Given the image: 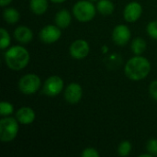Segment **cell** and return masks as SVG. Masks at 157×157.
Here are the masks:
<instances>
[{"mask_svg": "<svg viewBox=\"0 0 157 157\" xmlns=\"http://www.w3.org/2000/svg\"><path fill=\"white\" fill-rule=\"evenodd\" d=\"M29 6L35 15H42L48 9L47 0H30Z\"/></svg>", "mask_w": 157, "mask_h": 157, "instance_id": "cell-15", "label": "cell"}, {"mask_svg": "<svg viewBox=\"0 0 157 157\" xmlns=\"http://www.w3.org/2000/svg\"><path fill=\"white\" fill-rule=\"evenodd\" d=\"M15 39L21 43H29L33 39V32L32 30L25 26L17 27L14 31Z\"/></svg>", "mask_w": 157, "mask_h": 157, "instance_id": "cell-13", "label": "cell"}, {"mask_svg": "<svg viewBox=\"0 0 157 157\" xmlns=\"http://www.w3.org/2000/svg\"><path fill=\"white\" fill-rule=\"evenodd\" d=\"M132 151V144L129 141H123L118 147V153L121 156H128Z\"/></svg>", "mask_w": 157, "mask_h": 157, "instance_id": "cell-19", "label": "cell"}, {"mask_svg": "<svg viewBox=\"0 0 157 157\" xmlns=\"http://www.w3.org/2000/svg\"><path fill=\"white\" fill-rule=\"evenodd\" d=\"M3 17L5 21L8 24H15L19 20L20 15L19 12L14 8V7H9L6 8L3 12Z\"/></svg>", "mask_w": 157, "mask_h": 157, "instance_id": "cell-17", "label": "cell"}, {"mask_svg": "<svg viewBox=\"0 0 157 157\" xmlns=\"http://www.w3.org/2000/svg\"><path fill=\"white\" fill-rule=\"evenodd\" d=\"M51 1L53 2V3H63L66 0H51Z\"/></svg>", "mask_w": 157, "mask_h": 157, "instance_id": "cell-27", "label": "cell"}, {"mask_svg": "<svg viewBox=\"0 0 157 157\" xmlns=\"http://www.w3.org/2000/svg\"><path fill=\"white\" fill-rule=\"evenodd\" d=\"M151 71L150 62L143 56L136 55L131 58L125 64L126 76L133 81H139L144 79Z\"/></svg>", "mask_w": 157, "mask_h": 157, "instance_id": "cell-1", "label": "cell"}, {"mask_svg": "<svg viewBox=\"0 0 157 157\" xmlns=\"http://www.w3.org/2000/svg\"><path fill=\"white\" fill-rule=\"evenodd\" d=\"M0 33H1V40H0V47L2 50L6 49L9 44H10V36L8 34V32L6 31V29H5L4 28H2L0 29Z\"/></svg>", "mask_w": 157, "mask_h": 157, "instance_id": "cell-21", "label": "cell"}, {"mask_svg": "<svg viewBox=\"0 0 157 157\" xmlns=\"http://www.w3.org/2000/svg\"><path fill=\"white\" fill-rule=\"evenodd\" d=\"M71 21H72V17L68 10L62 9L59 12H57L55 16V24L59 28L61 29L68 28L69 25L71 24Z\"/></svg>", "mask_w": 157, "mask_h": 157, "instance_id": "cell-14", "label": "cell"}, {"mask_svg": "<svg viewBox=\"0 0 157 157\" xmlns=\"http://www.w3.org/2000/svg\"><path fill=\"white\" fill-rule=\"evenodd\" d=\"M11 2H12V0H0V6L4 7V6L9 5Z\"/></svg>", "mask_w": 157, "mask_h": 157, "instance_id": "cell-26", "label": "cell"}, {"mask_svg": "<svg viewBox=\"0 0 157 157\" xmlns=\"http://www.w3.org/2000/svg\"><path fill=\"white\" fill-rule=\"evenodd\" d=\"M146 150L153 156H157V139H151L147 143Z\"/></svg>", "mask_w": 157, "mask_h": 157, "instance_id": "cell-22", "label": "cell"}, {"mask_svg": "<svg viewBox=\"0 0 157 157\" xmlns=\"http://www.w3.org/2000/svg\"><path fill=\"white\" fill-rule=\"evenodd\" d=\"M63 89V81L58 75L50 76L44 83L43 93L49 97H55L59 95Z\"/></svg>", "mask_w": 157, "mask_h": 157, "instance_id": "cell-6", "label": "cell"}, {"mask_svg": "<svg viewBox=\"0 0 157 157\" xmlns=\"http://www.w3.org/2000/svg\"><path fill=\"white\" fill-rule=\"evenodd\" d=\"M153 155H150V154H144V155H141L140 157H152Z\"/></svg>", "mask_w": 157, "mask_h": 157, "instance_id": "cell-28", "label": "cell"}, {"mask_svg": "<svg viewBox=\"0 0 157 157\" xmlns=\"http://www.w3.org/2000/svg\"><path fill=\"white\" fill-rule=\"evenodd\" d=\"M82 157H99L100 155L99 153L98 152V150H96L95 148H92V147H87L86 148L82 154H81Z\"/></svg>", "mask_w": 157, "mask_h": 157, "instance_id": "cell-24", "label": "cell"}, {"mask_svg": "<svg viewBox=\"0 0 157 157\" xmlns=\"http://www.w3.org/2000/svg\"><path fill=\"white\" fill-rule=\"evenodd\" d=\"M89 1H91V2H96V1H98V0H89Z\"/></svg>", "mask_w": 157, "mask_h": 157, "instance_id": "cell-30", "label": "cell"}, {"mask_svg": "<svg viewBox=\"0 0 157 157\" xmlns=\"http://www.w3.org/2000/svg\"><path fill=\"white\" fill-rule=\"evenodd\" d=\"M114 4L110 0H98L97 4V10L105 16L110 15L114 11Z\"/></svg>", "mask_w": 157, "mask_h": 157, "instance_id": "cell-16", "label": "cell"}, {"mask_svg": "<svg viewBox=\"0 0 157 157\" xmlns=\"http://www.w3.org/2000/svg\"><path fill=\"white\" fill-rule=\"evenodd\" d=\"M40 84V78L37 75L27 74L19 79L18 88L25 95H32L39 90Z\"/></svg>", "mask_w": 157, "mask_h": 157, "instance_id": "cell-5", "label": "cell"}, {"mask_svg": "<svg viewBox=\"0 0 157 157\" xmlns=\"http://www.w3.org/2000/svg\"><path fill=\"white\" fill-rule=\"evenodd\" d=\"M146 30H147L148 34L150 35V37H152L155 40H157V21L150 22L147 25Z\"/></svg>", "mask_w": 157, "mask_h": 157, "instance_id": "cell-23", "label": "cell"}, {"mask_svg": "<svg viewBox=\"0 0 157 157\" xmlns=\"http://www.w3.org/2000/svg\"><path fill=\"white\" fill-rule=\"evenodd\" d=\"M108 51V48H107V46H104V52H106Z\"/></svg>", "mask_w": 157, "mask_h": 157, "instance_id": "cell-29", "label": "cell"}, {"mask_svg": "<svg viewBox=\"0 0 157 157\" xmlns=\"http://www.w3.org/2000/svg\"><path fill=\"white\" fill-rule=\"evenodd\" d=\"M60 28L56 25H47L42 28L40 31V39L42 42L45 43H53L56 42L61 38Z\"/></svg>", "mask_w": 157, "mask_h": 157, "instance_id": "cell-8", "label": "cell"}, {"mask_svg": "<svg viewBox=\"0 0 157 157\" xmlns=\"http://www.w3.org/2000/svg\"><path fill=\"white\" fill-rule=\"evenodd\" d=\"M132 51L134 54L140 55L146 50V42L142 38H135L132 42Z\"/></svg>", "mask_w": 157, "mask_h": 157, "instance_id": "cell-18", "label": "cell"}, {"mask_svg": "<svg viewBox=\"0 0 157 157\" xmlns=\"http://www.w3.org/2000/svg\"><path fill=\"white\" fill-rule=\"evenodd\" d=\"M70 54L73 58L81 60L86 58L90 51V47L87 41L85 40H76L70 45Z\"/></svg>", "mask_w": 157, "mask_h": 157, "instance_id": "cell-7", "label": "cell"}, {"mask_svg": "<svg viewBox=\"0 0 157 157\" xmlns=\"http://www.w3.org/2000/svg\"><path fill=\"white\" fill-rule=\"evenodd\" d=\"M14 112V107L7 101H2L0 103V115L7 117Z\"/></svg>", "mask_w": 157, "mask_h": 157, "instance_id": "cell-20", "label": "cell"}, {"mask_svg": "<svg viewBox=\"0 0 157 157\" xmlns=\"http://www.w3.org/2000/svg\"><path fill=\"white\" fill-rule=\"evenodd\" d=\"M131 30L125 25H118L114 28L112 32V39L113 41L119 46L126 45L129 40H131Z\"/></svg>", "mask_w": 157, "mask_h": 157, "instance_id": "cell-9", "label": "cell"}, {"mask_svg": "<svg viewBox=\"0 0 157 157\" xmlns=\"http://www.w3.org/2000/svg\"><path fill=\"white\" fill-rule=\"evenodd\" d=\"M29 52L21 46H13L5 52V61L7 67L13 71L24 69L29 63Z\"/></svg>", "mask_w": 157, "mask_h": 157, "instance_id": "cell-2", "label": "cell"}, {"mask_svg": "<svg viewBox=\"0 0 157 157\" xmlns=\"http://www.w3.org/2000/svg\"><path fill=\"white\" fill-rule=\"evenodd\" d=\"M149 92H150L151 97H152L155 100H157V80L153 81V82L150 84Z\"/></svg>", "mask_w": 157, "mask_h": 157, "instance_id": "cell-25", "label": "cell"}, {"mask_svg": "<svg viewBox=\"0 0 157 157\" xmlns=\"http://www.w3.org/2000/svg\"><path fill=\"white\" fill-rule=\"evenodd\" d=\"M18 132L17 120L11 117L3 118L0 121V140L3 143L13 141Z\"/></svg>", "mask_w": 157, "mask_h": 157, "instance_id": "cell-4", "label": "cell"}, {"mask_svg": "<svg viewBox=\"0 0 157 157\" xmlns=\"http://www.w3.org/2000/svg\"><path fill=\"white\" fill-rule=\"evenodd\" d=\"M83 96V89L77 83H71L64 91V98L70 104L78 103Z\"/></svg>", "mask_w": 157, "mask_h": 157, "instance_id": "cell-10", "label": "cell"}, {"mask_svg": "<svg viewBox=\"0 0 157 157\" xmlns=\"http://www.w3.org/2000/svg\"><path fill=\"white\" fill-rule=\"evenodd\" d=\"M35 118L36 115L34 110L29 107H22L16 113V119L17 121L24 125L31 124L35 121Z\"/></svg>", "mask_w": 157, "mask_h": 157, "instance_id": "cell-12", "label": "cell"}, {"mask_svg": "<svg viewBox=\"0 0 157 157\" xmlns=\"http://www.w3.org/2000/svg\"><path fill=\"white\" fill-rule=\"evenodd\" d=\"M75 17L81 22H88L92 20L96 15V7L89 0H81L73 6Z\"/></svg>", "mask_w": 157, "mask_h": 157, "instance_id": "cell-3", "label": "cell"}, {"mask_svg": "<svg viewBox=\"0 0 157 157\" xmlns=\"http://www.w3.org/2000/svg\"><path fill=\"white\" fill-rule=\"evenodd\" d=\"M143 13V7L138 2H131L129 3L123 11L124 19L128 22H135L137 21Z\"/></svg>", "mask_w": 157, "mask_h": 157, "instance_id": "cell-11", "label": "cell"}]
</instances>
